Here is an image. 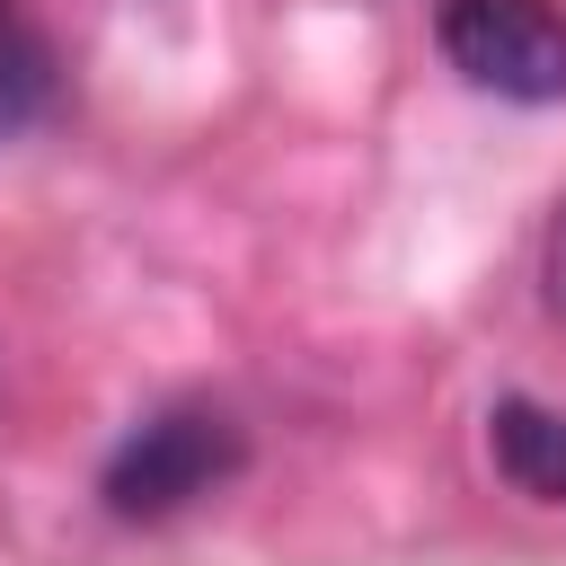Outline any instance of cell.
Returning <instances> with one entry per match:
<instances>
[{
    "instance_id": "4",
    "label": "cell",
    "mask_w": 566,
    "mask_h": 566,
    "mask_svg": "<svg viewBox=\"0 0 566 566\" xmlns=\"http://www.w3.org/2000/svg\"><path fill=\"white\" fill-rule=\"evenodd\" d=\"M44 80H53L44 44L27 35V18H18V9H0V142L44 106Z\"/></svg>"
},
{
    "instance_id": "5",
    "label": "cell",
    "mask_w": 566,
    "mask_h": 566,
    "mask_svg": "<svg viewBox=\"0 0 566 566\" xmlns=\"http://www.w3.org/2000/svg\"><path fill=\"white\" fill-rule=\"evenodd\" d=\"M548 292H557V310H566V212L548 221Z\"/></svg>"
},
{
    "instance_id": "3",
    "label": "cell",
    "mask_w": 566,
    "mask_h": 566,
    "mask_svg": "<svg viewBox=\"0 0 566 566\" xmlns=\"http://www.w3.org/2000/svg\"><path fill=\"white\" fill-rule=\"evenodd\" d=\"M486 460L513 495L566 504V407L548 398H495L486 407Z\"/></svg>"
},
{
    "instance_id": "1",
    "label": "cell",
    "mask_w": 566,
    "mask_h": 566,
    "mask_svg": "<svg viewBox=\"0 0 566 566\" xmlns=\"http://www.w3.org/2000/svg\"><path fill=\"white\" fill-rule=\"evenodd\" d=\"M230 469H239V424H230L221 407H159V416H142V424L106 451L97 495H106V513H124V522H168V513H186L195 495H212Z\"/></svg>"
},
{
    "instance_id": "2",
    "label": "cell",
    "mask_w": 566,
    "mask_h": 566,
    "mask_svg": "<svg viewBox=\"0 0 566 566\" xmlns=\"http://www.w3.org/2000/svg\"><path fill=\"white\" fill-rule=\"evenodd\" d=\"M433 35H442L451 71L486 97H513V106L566 97V9L557 0H442Z\"/></svg>"
}]
</instances>
